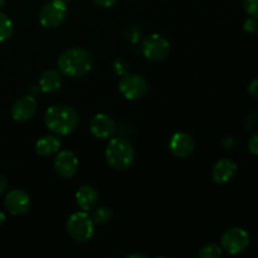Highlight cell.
Here are the masks:
<instances>
[{"label": "cell", "mask_w": 258, "mask_h": 258, "mask_svg": "<svg viewBox=\"0 0 258 258\" xmlns=\"http://www.w3.org/2000/svg\"><path fill=\"white\" fill-rule=\"evenodd\" d=\"M80 122V117L75 108L66 105H55L47 110L44 123L52 133L66 136L72 134Z\"/></svg>", "instance_id": "6da1fadb"}, {"label": "cell", "mask_w": 258, "mask_h": 258, "mask_svg": "<svg viewBox=\"0 0 258 258\" xmlns=\"http://www.w3.org/2000/svg\"><path fill=\"white\" fill-rule=\"evenodd\" d=\"M92 55L88 50L81 48H71L64 50L58 59V68L67 77H82L92 68Z\"/></svg>", "instance_id": "7a4b0ae2"}, {"label": "cell", "mask_w": 258, "mask_h": 258, "mask_svg": "<svg viewBox=\"0 0 258 258\" xmlns=\"http://www.w3.org/2000/svg\"><path fill=\"white\" fill-rule=\"evenodd\" d=\"M106 161L115 170H125L133 164L135 150L126 139L113 138L106 146Z\"/></svg>", "instance_id": "3957f363"}, {"label": "cell", "mask_w": 258, "mask_h": 258, "mask_svg": "<svg viewBox=\"0 0 258 258\" xmlns=\"http://www.w3.org/2000/svg\"><path fill=\"white\" fill-rule=\"evenodd\" d=\"M67 231L76 242L85 243L93 236V219L86 212H76L68 218Z\"/></svg>", "instance_id": "277c9868"}, {"label": "cell", "mask_w": 258, "mask_h": 258, "mask_svg": "<svg viewBox=\"0 0 258 258\" xmlns=\"http://www.w3.org/2000/svg\"><path fill=\"white\" fill-rule=\"evenodd\" d=\"M67 18V7L62 0H49L42 7L39 13L40 24L54 29L62 25Z\"/></svg>", "instance_id": "5b68a950"}, {"label": "cell", "mask_w": 258, "mask_h": 258, "mask_svg": "<svg viewBox=\"0 0 258 258\" xmlns=\"http://www.w3.org/2000/svg\"><path fill=\"white\" fill-rule=\"evenodd\" d=\"M222 248L229 254H239L246 251L251 243L248 232L244 229L234 227L226 231L222 236Z\"/></svg>", "instance_id": "8992f818"}, {"label": "cell", "mask_w": 258, "mask_h": 258, "mask_svg": "<svg viewBox=\"0 0 258 258\" xmlns=\"http://www.w3.org/2000/svg\"><path fill=\"white\" fill-rule=\"evenodd\" d=\"M141 50L148 59L163 60L170 52V43L160 34H151L141 43Z\"/></svg>", "instance_id": "52a82bcc"}, {"label": "cell", "mask_w": 258, "mask_h": 258, "mask_svg": "<svg viewBox=\"0 0 258 258\" xmlns=\"http://www.w3.org/2000/svg\"><path fill=\"white\" fill-rule=\"evenodd\" d=\"M120 92L126 100L136 101L143 98L148 93L149 86L145 78L139 75H125L120 81Z\"/></svg>", "instance_id": "ba28073f"}, {"label": "cell", "mask_w": 258, "mask_h": 258, "mask_svg": "<svg viewBox=\"0 0 258 258\" xmlns=\"http://www.w3.org/2000/svg\"><path fill=\"white\" fill-rule=\"evenodd\" d=\"M4 206L13 216H22L29 211L30 198L25 191L14 189L7 194L4 199Z\"/></svg>", "instance_id": "9c48e42d"}, {"label": "cell", "mask_w": 258, "mask_h": 258, "mask_svg": "<svg viewBox=\"0 0 258 258\" xmlns=\"http://www.w3.org/2000/svg\"><path fill=\"white\" fill-rule=\"evenodd\" d=\"M54 170L62 178H72L78 170V159L72 151H60L54 159Z\"/></svg>", "instance_id": "30bf717a"}, {"label": "cell", "mask_w": 258, "mask_h": 258, "mask_svg": "<svg viewBox=\"0 0 258 258\" xmlns=\"http://www.w3.org/2000/svg\"><path fill=\"white\" fill-rule=\"evenodd\" d=\"M37 111V101L34 96H23L12 106V116L15 121L25 122L34 116Z\"/></svg>", "instance_id": "8fae6325"}, {"label": "cell", "mask_w": 258, "mask_h": 258, "mask_svg": "<svg viewBox=\"0 0 258 258\" xmlns=\"http://www.w3.org/2000/svg\"><path fill=\"white\" fill-rule=\"evenodd\" d=\"M170 151L176 158L185 159L193 153L194 150V140L189 134L186 133H176L171 138L169 144Z\"/></svg>", "instance_id": "7c38bea8"}, {"label": "cell", "mask_w": 258, "mask_h": 258, "mask_svg": "<svg viewBox=\"0 0 258 258\" xmlns=\"http://www.w3.org/2000/svg\"><path fill=\"white\" fill-rule=\"evenodd\" d=\"M90 128L95 138L108 139L115 134L116 125L110 116L105 113H98L91 120Z\"/></svg>", "instance_id": "4fadbf2b"}, {"label": "cell", "mask_w": 258, "mask_h": 258, "mask_svg": "<svg viewBox=\"0 0 258 258\" xmlns=\"http://www.w3.org/2000/svg\"><path fill=\"white\" fill-rule=\"evenodd\" d=\"M237 173V165L231 159H222L214 165L212 175L213 180L218 184H226L233 179Z\"/></svg>", "instance_id": "5bb4252c"}, {"label": "cell", "mask_w": 258, "mask_h": 258, "mask_svg": "<svg viewBox=\"0 0 258 258\" xmlns=\"http://www.w3.org/2000/svg\"><path fill=\"white\" fill-rule=\"evenodd\" d=\"M76 202L85 212L91 211L98 203V191L91 185H82L76 193Z\"/></svg>", "instance_id": "9a60e30c"}, {"label": "cell", "mask_w": 258, "mask_h": 258, "mask_svg": "<svg viewBox=\"0 0 258 258\" xmlns=\"http://www.w3.org/2000/svg\"><path fill=\"white\" fill-rule=\"evenodd\" d=\"M62 85V77L57 71H47L39 78V90L44 93H52L59 90Z\"/></svg>", "instance_id": "2e32d148"}, {"label": "cell", "mask_w": 258, "mask_h": 258, "mask_svg": "<svg viewBox=\"0 0 258 258\" xmlns=\"http://www.w3.org/2000/svg\"><path fill=\"white\" fill-rule=\"evenodd\" d=\"M60 148L59 139L55 136H43L37 141L35 150L40 156H52L58 153Z\"/></svg>", "instance_id": "e0dca14e"}, {"label": "cell", "mask_w": 258, "mask_h": 258, "mask_svg": "<svg viewBox=\"0 0 258 258\" xmlns=\"http://www.w3.org/2000/svg\"><path fill=\"white\" fill-rule=\"evenodd\" d=\"M13 30H14V27H13L12 20L4 13L0 12V42L9 39L13 34Z\"/></svg>", "instance_id": "ac0fdd59"}, {"label": "cell", "mask_w": 258, "mask_h": 258, "mask_svg": "<svg viewBox=\"0 0 258 258\" xmlns=\"http://www.w3.org/2000/svg\"><path fill=\"white\" fill-rule=\"evenodd\" d=\"M222 247L217 246L214 243H209L206 244L203 248L201 249L199 252V257L201 258H218L222 256Z\"/></svg>", "instance_id": "d6986e66"}, {"label": "cell", "mask_w": 258, "mask_h": 258, "mask_svg": "<svg viewBox=\"0 0 258 258\" xmlns=\"http://www.w3.org/2000/svg\"><path fill=\"white\" fill-rule=\"evenodd\" d=\"M111 217H112V212L107 207H100L93 213V222L98 224H105L110 221Z\"/></svg>", "instance_id": "ffe728a7"}, {"label": "cell", "mask_w": 258, "mask_h": 258, "mask_svg": "<svg viewBox=\"0 0 258 258\" xmlns=\"http://www.w3.org/2000/svg\"><path fill=\"white\" fill-rule=\"evenodd\" d=\"M243 7L249 17L258 19V0H243Z\"/></svg>", "instance_id": "44dd1931"}, {"label": "cell", "mask_w": 258, "mask_h": 258, "mask_svg": "<svg viewBox=\"0 0 258 258\" xmlns=\"http://www.w3.org/2000/svg\"><path fill=\"white\" fill-rule=\"evenodd\" d=\"M113 71H115V73L117 76H125L128 73V64L126 63V60L118 58L113 63Z\"/></svg>", "instance_id": "7402d4cb"}, {"label": "cell", "mask_w": 258, "mask_h": 258, "mask_svg": "<svg viewBox=\"0 0 258 258\" xmlns=\"http://www.w3.org/2000/svg\"><path fill=\"white\" fill-rule=\"evenodd\" d=\"M243 29L246 30L247 33L257 32V29H258V19H256V18L249 17L248 19H247L246 22H244Z\"/></svg>", "instance_id": "603a6c76"}, {"label": "cell", "mask_w": 258, "mask_h": 258, "mask_svg": "<svg viewBox=\"0 0 258 258\" xmlns=\"http://www.w3.org/2000/svg\"><path fill=\"white\" fill-rule=\"evenodd\" d=\"M248 150L253 155H258V133L251 136V139L248 140Z\"/></svg>", "instance_id": "cb8c5ba5"}, {"label": "cell", "mask_w": 258, "mask_h": 258, "mask_svg": "<svg viewBox=\"0 0 258 258\" xmlns=\"http://www.w3.org/2000/svg\"><path fill=\"white\" fill-rule=\"evenodd\" d=\"M248 92H249V95H251V96H253V97L258 98V78H257V80H253L251 83H249Z\"/></svg>", "instance_id": "d4e9b609"}, {"label": "cell", "mask_w": 258, "mask_h": 258, "mask_svg": "<svg viewBox=\"0 0 258 258\" xmlns=\"http://www.w3.org/2000/svg\"><path fill=\"white\" fill-rule=\"evenodd\" d=\"M93 2L101 8H111L112 5H115V3L117 2V0H93Z\"/></svg>", "instance_id": "484cf974"}, {"label": "cell", "mask_w": 258, "mask_h": 258, "mask_svg": "<svg viewBox=\"0 0 258 258\" xmlns=\"http://www.w3.org/2000/svg\"><path fill=\"white\" fill-rule=\"evenodd\" d=\"M7 188H8L7 178H5L4 175H2V174H0V194L4 193V191L7 190Z\"/></svg>", "instance_id": "4316f807"}, {"label": "cell", "mask_w": 258, "mask_h": 258, "mask_svg": "<svg viewBox=\"0 0 258 258\" xmlns=\"http://www.w3.org/2000/svg\"><path fill=\"white\" fill-rule=\"evenodd\" d=\"M4 221H5V214L3 213V212H0V226L4 223Z\"/></svg>", "instance_id": "83f0119b"}, {"label": "cell", "mask_w": 258, "mask_h": 258, "mask_svg": "<svg viewBox=\"0 0 258 258\" xmlns=\"http://www.w3.org/2000/svg\"><path fill=\"white\" fill-rule=\"evenodd\" d=\"M127 257H145L144 254H140V253H135V254H128Z\"/></svg>", "instance_id": "f1b7e54d"}, {"label": "cell", "mask_w": 258, "mask_h": 258, "mask_svg": "<svg viewBox=\"0 0 258 258\" xmlns=\"http://www.w3.org/2000/svg\"><path fill=\"white\" fill-rule=\"evenodd\" d=\"M4 5H5V0H0V10L4 8Z\"/></svg>", "instance_id": "f546056e"}, {"label": "cell", "mask_w": 258, "mask_h": 258, "mask_svg": "<svg viewBox=\"0 0 258 258\" xmlns=\"http://www.w3.org/2000/svg\"><path fill=\"white\" fill-rule=\"evenodd\" d=\"M62 2H64V3H67V2H72V0H62Z\"/></svg>", "instance_id": "4dcf8cb0"}]
</instances>
